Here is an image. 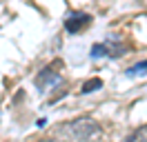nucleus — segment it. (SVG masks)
Instances as JSON below:
<instances>
[{
  "instance_id": "obj_1",
  "label": "nucleus",
  "mask_w": 147,
  "mask_h": 142,
  "mask_svg": "<svg viewBox=\"0 0 147 142\" xmlns=\"http://www.w3.org/2000/svg\"><path fill=\"white\" fill-rule=\"evenodd\" d=\"M63 133L74 142H94L96 138H100V124L92 118H78L65 124Z\"/></svg>"
},
{
  "instance_id": "obj_2",
  "label": "nucleus",
  "mask_w": 147,
  "mask_h": 142,
  "mask_svg": "<svg viewBox=\"0 0 147 142\" xmlns=\"http://www.w3.org/2000/svg\"><path fill=\"white\" fill-rule=\"evenodd\" d=\"M60 69H63V62L56 60L51 62V64H47L45 69L40 71L36 76V87L40 93H49V91H54L56 87H60L63 84V73H60Z\"/></svg>"
},
{
  "instance_id": "obj_3",
  "label": "nucleus",
  "mask_w": 147,
  "mask_h": 142,
  "mask_svg": "<svg viewBox=\"0 0 147 142\" xmlns=\"http://www.w3.org/2000/svg\"><path fill=\"white\" fill-rule=\"evenodd\" d=\"M123 53H127V44L118 40V38H114V40H105V42H96L92 47V51L89 56L92 58H120Z\"/></svg>"
},
{
  "instance_id": "obj_4",
  "label": "nucleus",
  "mask_w": 147,
  "mask_h": 142,
  "mask_svg": "<svg viewBox=\"0 0 147 142\" xmlns=\"http://www.w3.org/2000/svg\"><path fill=\"white\" fill-rule=\"evenodd\" d=\"M92 20L94 18L89 13H85V11H71L69 16L65 18V29L69 33H80V31H85L87 27L92 25Z\"/></svg>"
},
{
  "instance_id": "obj_5",
  "label": "nucleus",
  "mask_w": 147,
  "mask_h": 142,
  "mask_svg": "<svg viewBox=\"0 0 147 142\" xmlns=\"http://www.w3.org/2000/svg\"><path fill=\"white\" fill-rule=\"evenodd\" d=\"M125 76H127V78H140V76H147V60H140V62H136L134 67H129V69L125 71Z\"/></svg>"
},
{
  "instance_id": "obj_6",
  "label": "nucleus",
  "mask_w": 147,
  "mask_h": 142,
  "mask_svg": "<svg viewBox=\"0 0 147 142\" xmlns=\"http://www.w3.org/2000/svg\"><path fill=\"white\" fill-rule=\"evenodd\" d=\"M123 142H147V124L140 127V129H136V131L131 133V135H127Z\"/></svg>"
},
{
  "instance_id": "obj_7",
  "label": "nucleus",
  "mask_w": 147,
  "mask_h": 142,
  "mask_svg": "<svg viewBox=\"0 0 147 142\" xmlns=\"http://www.w3.org/2000/svg\"><path fill=\"white\" fill-rule=\"evenodd\" d=\"M100 87H102V80L100 78H92V80H87V82L83 84L80 93H92V91H98Z\"/></svg>"
},
{
  "instance_id": "obj_8",
  "label": "nucleus",
  "mask_w": 147,
  "mask_h": 142,
  "mask_svg": "<svg viewBox=\"0 0 147 142\" xmlns=\"http://www.w3.org/2000/svg\"><path fill=\"white\" fill-rule=\"evenodd\" d=\"M40 142H60V140H40Z\"/></svg>"
}]
</instances>
